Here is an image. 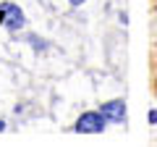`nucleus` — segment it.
<instances>
[{
    "label": "nucleus",
    "instance_id": "nucleus-1",
    "mask_svg": "<svg viewBox=\"0 0 157 147\" xmlns=\"http://www.w3.org/2000/svg\"><path fill=\"white\" fill-rule=\"evenodd\" d=\"M105 124H107V118L102 110H86V113L78 116L73 131H78V134H100V131H105Z\"/></svg>",
    "mask_w": 157,
    "mask_h": 147
},
{
    "label": "nucleus",
    "instance_id": "nucleus-3",
    "mask_svg": "<svg viewBox=\"0 0 157 147\" xmlns=\"http://www.w3.org/2000/svg\"><path fill=\"white\" fill-rule=\"evenodd\" d=\"M102 113H105V118L110 121V124H123L126 121V102L123 100H110V102H102L100 108Z\"/></svg>",
    "mask_w": 157,
    "mask_h": 147
},
{
    "label": "nucleus",
    "instance_id": "nucleus-6",
    "mask_svg": "<svg viewBox=\"0 0 157 147\" xmlns=\"http://www.w3.org/2000/svg\"><path fill=\"white\" fill-rule=\"evenodd\" d=\"M0 131H6V121L3 118H0Z\"/></svg>",
    "mask_w": 157,
    "mask_h": 147
},
{
    "label": "nucleus",
    "instance_id": "nucleus-5",
    "mask_svg": "<svg viewBox=\"0 0 157 147\" xmlns=\"http://www.w3.org/2000/svg\"><path fill=\"white\" fill-rule=\"evenodd\" d=\"M68 3H71V6H84L86 0H68Z\"/></svg>",
    "mask_w": 157,
    "mask_h": 147
},
{
    "label": "nucleus",
    "instance_id": "nucleus-2",
    "mask_svg": "<svg viewBox=\"0 0 157 147\" xmlns=\"http://www.w3.org/2000/svg\"><path fill=\"white\" fill-rule=\"evenodd\" d=\"M0 24H3L8 32L16 34L18 29H24V24H26L24 11L18 6H13V3H3V6H0Z\"/></svg>",
    "mask_w": 157,
    "mask_h": 147
},
{
    "label": "nucleus",
    "instance_id": "nucleus-4",
    "mask_svg": "<svg viewBox=\"0 0 157 147\" xmlns=\"http://www.w3.org/2000/svg\"><path fill=\"white\" fill-rule=\"evenodd\" d=\"M152 89H155V95H157V66H155V81H152Z\"/></svg>",
    "mask_w": 157,
    "mask_h": 147
}]
</instances>
